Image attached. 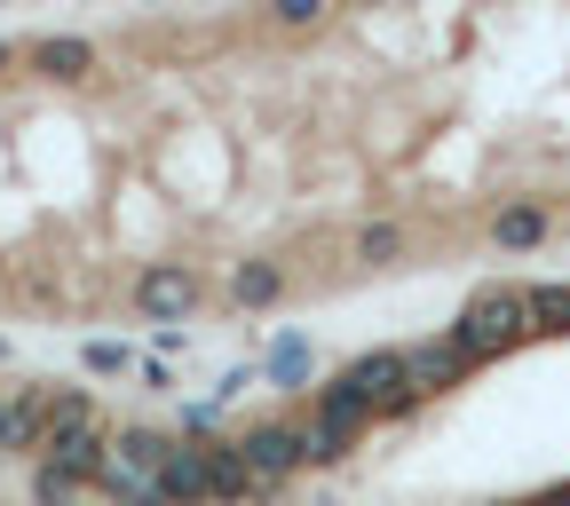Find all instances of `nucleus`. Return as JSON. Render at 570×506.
I'll return each mask as SVG.
<instances>
[{"label": "nucleus", "instance_id": "11", "mask_svg": "<svg viewBox=\"0 0 570 506\" xmlns=\"http://www.w3.org/2000/svg\"><path fill=\"white\" fill-rule=\"evenodd\" d=\"M32 56H40V71H56V80H88V71H96V48L88 40H40Z\"/></svg>", "mask_w": 570, "mask_h": 506}, {"label": "nucleus", "instance_id": "2", "mask_svg": "<svg viewBox=\"0 0 570 506\" xmlns=\"http://www.w3.org/2000/svg\"><path fill=\"white\" fill-rule=\"evenodd\" d=\"M348 404H365L373 419L381 411H412V388H404V348H381V356H356V365L333 380Z\"/></svg>", "mask_w": 570, "mask_h": 506}, {"label": "nucleus", "instance_id": "21", "mask_svg": "<svg viewBox=\"0 0 570 506\" xmlns=\"http://www.w3.org/2000/svg\"><path fill=\"white\" fill-rule=\"evenodd\" d=\"M277 24H317V0H277Z\"/></svg>", "mask_w": 570, "mask_h": 506}, {"label": "nucleus", "instance_id": "1", "mask_svg": "<svg viewBox=\"0 0 570 506\" xmlns=\"http://www.w3.org/2000/svg\"><path fill=\"white\" fill-rule=\"evenodd\" d=\"M523 333H531V301L523 294H475L460 309V325H452V348L468 356V365H491V356L515 348Z\"/></svg>", "mask_w": 570, "mask_h": 506}, {"label": "nucleus", "instance_id": "23", "mask_svg": "<svg viewBox=\"0 0 570 506\" xmlns=\"http://www.w3.org/2000/svg\"><path fill=\"white\" fill-rule=\"evenodd\" d=\"M0 63H9V40H0Z\"/></svg>", "mask_w": 570, "mask_h": 506}, {"label": "nucleus", "instance_id": "10", "mask_svg": "<svg viewBox=\"0 0 570 506\" xmlns=\"http://www.w3.org/2000/svg\"><path fill=\"white\" fill-rule=\"evenodd\" d=\"M230 294H238V309H269V301L285 294V269H277V261H238Z\"/></svg>", "mask_w": 570, "mask_h": 506}, {"label": "nucleus", "instance_id": "8", "mask_svg": "<svg viewBox=\"0 0 570 506\" xmlns=\"http://www.w3.org/2000/svg\"><path fill=\"white\" fill-rule=\"evenodd\" d=\"M96 483H104V490H111L119 506H167V490H159V475H142V467H135V459H119V452H111V467H104Z\"/></svg>", "mask_w": 570, "mask_h": 506}, {"label": "nucleus", "instance_id": "12", "mask_svg": "<svg viewBox=\"0 0 570 506\" xmlns=\"http://www.w3.org/2000/svg\"><path fill=\"white\" fill-rule=\"evenodd\" d=\"M523 301H531V333H570V285H539Z\"/></svg>", "mask_w": 570, "mask_h": 506}, {"label": "nucleus", "instance_id": "16", "mask_svg": "<svg viewBox=\"0 0 570 506\" xmlns=\"http://www.w3.org/2000/svg\"><path fill=\"white\" fill-rule=\"evenodd\" d=\"M302 452H309V467H333L348 452V436H333V427H302Z\"/></svg>", "mask_w": 570, "mask_h": 506}, {"label": "nucleus", "instance_id": "13", "mask_svg": "<svg viewBox=\"0 0 570 506\" xmlns=\"http://www.w3.org/2000/svg\"><path fill=\"white\" fill-rule=\"evenodd\" d=\"M491 230H499V246H539V238H547V214H539V206H508Z\"/></svg>", "mask_w": 570, "mask_h": 506}, {"label": "nucleus", "instance_id": "5", "mask_svg": "<svg viewBox=\"0 0 570 506\" xmlns=\"http://www.w3.org/2000/svg\"><path fill=\"white\" fill-rule=\"evenodd\" d=\"M460 373H468V356H460L452 340H444V348H436V340H428V348H404V388H412V404H428L436 388H452Z\"/></svg>", "mask_w": 570, "mask_h": 506}, {"label": "nucleus", "instance_id": "17", "mask_svg": "<svg viewBox=\"0 0 570 506\" xmlns=\"http://www.w3.org/2000/svg\"><path fill=\"white\" fill-rule=\"evenodd\" d=\"M396 246H404V230H396V222H373L365 238H356V261H389Z\"/></svg>", "mask_w": 570, "mask_h": 506}, {"label": "nucleus", "instance_id": "22", "mask_svg": "<svg viewBox=\"0 0 570 506\" xmlns=\"http://www.w3.org/2000/svg\"><path fill=\"white\" fill-rule=\"evenodd\" d=\"M539 506H570V483H562V490H547V498H539Z\"/></svg>", "mask_w": 570, "mask_h": 506}, {"label": "nucleus", "instance_id": "4", "mask_svg": "<svg viewBox=\"0 0 570 506\" xmlns=\"http://www.w3.org/2000/svg\"><path fill=\"white\" fill-rule=\"evenodd\" d=\"M246 467L269 483V475H294V467H309V452H302V427H246Z\"/></svg>", "mask_w": 570, "mask_h": 506}, {"label": "nucleus", "instance_id": "15", "mask_svg": "<svg viewBox=\"0 0 570 506\" xmlns=\"http://www.w3.org/2000/svg\"><path fill=\"white\" fill-rule=\"evenodd\" d=\"M175 444L167 436H151V427H127V436H119V459H135L142 475H159V459H167Z\"/></svg>", "mask_w": 570, "mask_h": 506}, {"label": "nucleus", "instance_id": "6", "mask_svg": "<svg viewBox=\"0 0 570 506\" xmlns=\"http://www.w3.org/2000/svg\"><path fill=\"white\" fill-rule=\"evenodd\" d=\"M111 452H119V444H104L96 427H80V436H56V444H48V467H63L71 483H96V475L111 467Z\"/></svg>", "mask_w": 570, "mask_h": 506}, {"label": "nucleus", "instance_id": "19", "mask_svg": "<svg viewBox=\"0 0 570 506\" xmlns=\"http://www.w3.org/2000/svg\"><path fill=\"white\" fill-rule=\"evenodd\" d=\"M88 373H127V348L119 340H88Z\"/></svg>", "mask_w": 570, "mask_h": 506}, {"label": "nucleus", "instance_id": "18", "mask_svg": "<svg viewBox=\"0 0 570 506\" xmlns=\"http://www.w3.org/2000/svg\"><path fill=\"white\" fill-rule=\"evenodd\" d=\"M71 490H80V483H71L63 467H40V475H32V498H40V506H71Z\"/></svg>", "mask_w": 570, "mask_h": 506}, {"label": "nucleus", "instance_id": "7", "mask_svg": "<svg viewBox=\"0 0 570 506\" xmlns=\"http://www.w3.org/2000/svg\"><path fill=\"white\" fill-rule=\"evenodd\" d=\"M159 490L183 498V506H198V498L214 490V475H206V444H175V452L159 459Z\"/></svg>", "mask_w": 570, "mask_h": 506}, {"label": "nucleus", "instance_id": "3", "mask_svg": "<svg viewBox=\"0 0 570 506\" xmlns=\"http://www.w3.org/2000/svg\"><path fill=\"white\" fill-rule=\"evenodd\" d=\"M190 301H198V277H190L183 261H159V269H142V285H135V309H142V317H159V325L190 317Z\"/></svg>", "mask_w": 570, "mask_h": 506}, {"label": "nucleus", "instance_id": "14", "mask_svg": "<svg viewBox=\"0 0 570 506\" xmlns=\"http://www.w3.org/2000/svg\"><path fill=\"white\" fill-rule=\"evenodd\" d=\"M80 427H96L88 396H48V444H56V436H80Z\"/></svg>", "mask_w": 570, "mask_h": 506}, {"label": "nucleus", "instance_id": "20", "mask_svg": "<svg viewBox=\"0 0 570 506\" xmlns=\"http://www.w3.org/2000/svg\"><path fill=\"white\" fill-rule=\"evenodd\" d=\"M309 373V348L302 340H277V380H302Z\"/></svg>", "mask_w": 570, "mask_h": 506}, {"label": "nucleus", "instance_id": "9", "mask_svg": "<svg viewBox=\"0 0 570 506\" xmlns=\"http://www.w3.org/2000/svg\"><path fill=\"white\" fill-rule=\"evenodd\" d=\"M206 475H214V498H246L262 475L246 467V452L238 444H206Z\"/></svg>", "mask_w": 570, "mask_h": 506}]
</instances>
